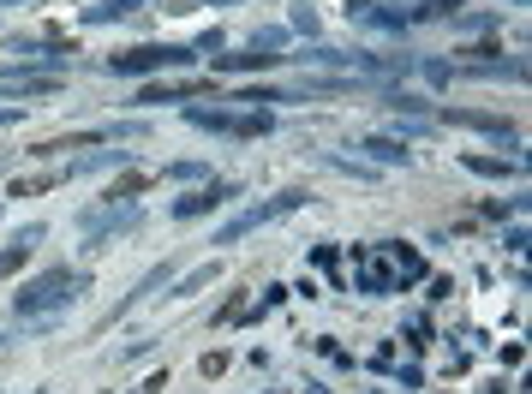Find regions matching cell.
<instances>
[{"label": "cell", "mask_w": 532, "mask_h": 394, "mask_svg": "<svg viewBox=\"0 0 532 394\" xmlns=\"http://www.w3.org/2000/svg\"><path fill=\"white\" fill-rule=\"evenodd\" d=\"M84 287H90L84 269H66V263H60V269H48V275H36L30 287H18L13 310L25 317V323H48V317H54V310H66Z\"/></svg>", "instance_id": "cell-1"}, {"label": "cell", "mask_w": 532, "mask_h": 394, "mask_svg": "<svg viewBox=\"0 0 532 394\" xmlns=\"http://www.w3.org/2000/svg\"><path fill=\"white\" fill-rule=\"evenodd\" d=\"M198 60V48H173V43H138L126 54H108L102 66L114 72V78H144V72H180Z\"/></svg>", "instance_id": "cell-2"}, {"label": "cell", "mask_w": 532, "mask_h": 394, "mask_svg": "<svg viewBox=\"0 0 532 394\" xmlns=\"http://www.w3.org/2000/svg\"><path fill=\"white\" fill-rule=\"evenodd\" d=\"M300 203H311V197H305V192H275V197H263V203H251L245 215H233L228 227H216V240H210V245L245 240V233H258V227H270V222H281V215H293Z\"/></svg>", "instance_id": "cell-3"}, {"label": "cell", "mask_w": 532, "mask_h": 394, "mask_svg": "<svg viewBox=\"0 0 532 394\" xmlns=\"http://www.w3.org/2000/svg\"><path fill=\"white\" fill-rule=\"evenodd\" d=\"M186 120H192L198 132H222V138H263V132L275 126L263 108H251V113H228V108H203V102H192Z\"/></svg>", "instance_id": "cell-4"}, {"label": "cell", "mask_w": 532, "mask_h": 394, "mask_svg": "<svg viewBox=\"0 0 532 394\" xmlns=\"http://www.w3.org/2000/svg\"><path fill=\"white\" fill-rule=\"evenodd\" d=\"M120 138H138V126H90V132H66V138L30 143L25 155H66V150H90V143H120Z\"/></svg>", "instance_id": "cell-5"}, {"label": "cell", "mask_w": 532, "mask_h": 394, "mask_svg": "<svg viewBox=\"0 0 532 394\" xmlns=\"http://www.w3.org/2000/svg\"><path fill=\"white\" fill-rule=\"evenodd\" d=\"M78 227H84V245H108V233L138 227V210H132V203H102V210L78 215Z\"/></svg>", "instance_id": "cell-6"}, {"label": "cell", "mask_w": 532, "mask_h": 394, "mask_svg": "<svg viewBox=\"0 0 532 394\" xmlns=\"http://www.w3.org/2000/svg\"><path fill=\"white\" fill-rule=\"evenodd\" d=\"M233 197H240V185H233V180H216V185H203V192L180 197V203H173V222H198V215L222 210V203H233Z\"/></svg>", "instance_id": "cell-7"}, {"label": "cell", "mask_w": 532, "mask_h": 394, "mask_svg": "<svg viewBox=\"0 0 532 394\" xmlns=\"http://www.w3.org/2000/svg\"><path fill=\"white\" fill-rule=\"evenodd\" d=\"M353 257H360V293H371V299L395 293V263L383 251H353Z\"/></svg>", "instance_id": "cell-8"}, {"label": "cell", "mask_w": 532, "mask_h": 394, "mask_svg": "<svg viewBox=\"0 0 532 394\" xmlns=\"http://www.w3.org/2000/svg\"><path fill=\"white\" fill-rule=\"evenodd\" d=\"M347 18H353V25H365V30H389V36H395V30H407V13H389L383 0H347Z\"/></svg>", "instance_id": "cell-9"}, {"label": "cell", "mask_w": 532, "mask_h": 394, "mask_svg": "<svg viewBox=\"0 0 532 394\" xmlns=\"http://www.w3.org/2000/svg\"><path fill=\"white\" fill-rule=\"evenodd\" d=\"M36 240H43V222H30L25 233H13V240L0 245V281H6V275H13V269H25V257L36 251Z\"/></svg>", "instance_id": "cell-10"}, {"label": "cell", "mask_w": 532, "mask_h": 394, "mask_svg": "<svg viewBox=\"0 0 532 394\" xmlns=\"http://www.w3.org/2000/svg\"><path fill=\"white\" fill-rule=\"evenodd\" d=\"M192 96H216V84L210 78H192V84H144L138 90V102H192Z\"/></svg>", "instance_id": "cell-11"}, {"label": "cell", "mask_w": 532, "mask_h": 394, "mask_svg": "<svg viewBox=\"0 0 532 394\" xmlns=\"http://www.w3.org/2000/svg\"><path fill=\"white\" fill-rule=\"evenodd\" d=\"M448 126H473V132H490V138H515V126H508L503 113H473V108H443Z\"/></svg>", "instance_id": "cell-12"}, {"label": "cell", "mask_w": 532, "mask_h": 394, "mask_svg": "<svg viewBox=\"0 0 532 394\" xmlns=\"http://www.w3.org/2000/svg\"><path fill=\"white\" fill-rule=\"evenodd\" d=\"M168 275H173V263H156V269H150V275H144V281H138V287H132V293H126V299H120V305H114V310H108V317H102V329H108V323H120V317H126V310H132V305H138V299H150V293H156V287H162V281H168Z\"/></svg>", "instance_id": "cell-13"}, {"label": "cell", "mask_w": 532, "mask_h": 394, "mask_svg": "<svg viewBox=\"0 0 532 394\" xmlns=\"http://www.w3.org/2000/svg\"><path fill=\"white\" fill-rule=\"evenodd\" d=\"M0 90H6V96H54V90H60V72H48V78H25V72H6V66H0Z\"/></svg>", "instance_id": "cell-14"}, {"label": "cell", "mask_w": 532, "mask_h": 394, "mask_svg": "<svg viewBox=\"0 0 532 394\" xmlns=\"http://www.w3.org/2000/svg\"><path fill=\"white\" fill-rule=\"evenodd\" d=\"M460 168H467V173H485V180H515L520 162H503V155H460Z\"/></svg>", "instance_id": "cell-15"}, {"label": "cell", "mask_w": 532, "mask_h": 394, "mask_svg": "<svg viewBox=\"0 0 532 394\" xmlns=\"http://www.w3.org/2000/svg\"><path fill=\"white\" fill-rule=\"evenodd\" d=\"M258 66H281V54L245 48V54H216V72H258Z\"/></svg>", "instance_id": "cell-16"}, {"label": "cell", "mask_w": 532, "mask_h": 394, "mask_svg": "<svg viewBox=\"0 0 532 394\" xmlns=\"http://www.w3.org/2000/svg\"><path fill=\"white\" fill-rule=\"evenodd\" d=\"M360 150L371 155V162H383V168H401V162H407V143L401 138H360Z\"/></svg>", "instance_id": "cell-17"}, {"label": "cell", "mask_w": 532, "mask_h": 394, "mask_svg": "<svg viewBox=\"0 0 532 394\" xmlns=\"http://www.w3.org/2000/svg\"><path fill=\"white\" fill-rule=\"evenodd\" d=\"M144 6V0H96V6H84V25H114V18H132Z\"/></svg>", "instance_id": "cell-18"}, {"label": "cell", "mask_w": 532, "mask_h": 394, "mask_svg": "<svg viewBox=\"0 0 532 394\" xmlns=\"http://www.w3.org/2000/svg\"><path fill=\"white\" fill-rule=\"evenodd\" d=\"M460 6H467V0H425V6H413V13H407V25H437V18H460Z\"/></svg>", "instance_id": "cell-19"}, {"label": "cell", "mask_w": 532, "mask_h": 394, "mask_svg": "<svg viewBox=\"0 0 532 394\" xmlns=\"http://www.w3.org/2000/svg\"><path fill=\"white\" fill-rule=\"evenodd\" d=\"M66 180H73V168L36 173V180H18V185H13V197H36V192H54V185H66Z\"/></svg>", "instance_id": "cell-20"}, {"label": "cell", "mask_w": 532, "mask_h": 394, "mask_svg": "<svg viewBox=\"0 0 532 394\" xmlns=\"http://www.w3.org/2000/svg\"><path fill=\"white\" fill-rule=\"evenodd\" d=\"M216 275H222V263H216V257H210V263H198V269H192V275H186V281L173 287V299H192V293H198V287H210V281H216Z\"/></svg>", "instance_id": "cell-21"}, {"label": "cell", "mask_w": 532, "mask_h": 394, "mask_svg": "<svg viewBox=\"0 0 532 394\" xmlns=\"http://www.w3.org/2000/svg\"><path fill=\"white\" fill-rule=\"evenodd\" d=\"M144 185H150V173H126V180H114L108 192H102V203H132V197L144 192Z\"/></svg>", "instance_id": "cell-22"}, {"label": "cell", "mask_w": 532, "mask_h": 394, "mask_svg": "<svg viewBox=\"0 0 532 394\" xmlns=\"http://www.w3.org/2000/svg\"><path fill=\"white\" fill-rule=\"evenodd\" d=\"M311 347H317V352H323V359H335V365H353V352H347V347H335V340H330V335H323V340H311Z\"/></svg>", "instance_id": "cell-23"}, {"label": "cell", "mask_w": 532, "mask_h": 394, "mask_svg": "<svg viewBox=\"0 0 532 394\" xmlns=\"http://www.w3.org/2000/svg\"><path fill=\"white\" fill-rule=\"evenodd\" d=\"M240 310H245V293H228V305L216 310V323H233V317H240Z\"/></svg>", "instance_id": "cell-24"}, {"label": "cell", "mask_w": 532, "mask_h": 394, "mask_svg": "<svg viewBox=\"0 0 532 394\" xmlns=\"http://www.w3.org/2000/svg\"><path fill=\"white\" fill-rule=\"evenodd\" d=\"M228 370V352H203V377H222Z\"/></svg>", "instance_id": "cell-25"}, {"label": "cell", "mask_w": 532, "mask_h": 394, "mask_svg": "<svg viewBox=\"0 0 532 394\" xmlns=\"http://www.w3.org/2000/svg\"><path fill=\"white\" fill-rule=\"evenodd\" d=\"M168 173H173V180H198V173H203V162H173Z\"/></svg>", "instance_id": "cell-26"}, {"label": "cell", "mask_w": 532, "mask_h": 394, "mask_svg": "<svg viewBox=\"0 0 532 394\" xmlns=\"http://www.w3.org/2000/svg\"><path fill=\"white\" fill-rule=\"evenodd\" d=\"M311 263L317 269H335V245H311Z\"/></svg>", "instance_id": "cell-27"}, {"label": "cell", "mask_w": 532, "mask_h": 394, "mask_svg": "<svg viewBox=\"0 0 532 394\" xmlns=\"http://www.w3.org/2000/svg\"><path fill=\"white\" fill-rule=\"evenodd\" d=\"M162 389H168V370H156V377H150L144 389H132V394H162Z\"/></svg>", "instance_id": "cell-28"}, {"label": "cell", "mask_w": 532, "mask_h": 394, "mask_svg": "<svg viewBox=\"0 0 532 394\" xmlns=\"http://www.w3.org/2000/svg\"><path fill=\"white\" fill-rule=\"evenodd\" d=\"M18 113H25V108H0V126H13V120H18Z\"/></svg>", "instance_id": "cell-29"}, {"label": "cell", "mask_w": 532, "mask_h": 394, "mask_svg": "<svg viewBox=\"0 0 532 394\" xmlns=\"http://www.w3.org/2000/svg\"><path fill=\"white\" fill-rule=\"evenodd\" d=\"M6 162H13V155H0V173H6Z\"/></svg>", "instance_id": "cell-30"}, {"label": "cell", "mask_w": 532, "mask_h": 394, "mask_svg": "<svg viewBox=\"0 0 532 394\" xmlns=\"http://www.w3.org/2000/svg\"><path fill=\"white\" fill-rule=\"evenodd\" d=\"M6 6H18V0H6Z\"/></svg>", "instance_id": "cell-31"}, {"label": "cell", "mask_w": 532, "mask_h": 394, "mask_svg": "<svg viewBox=\"0 0 532 394\" xmlns=\"http://www.w3.org/2000/svg\"><path fill=\"white\" fill-rule=\"evenodd\" d=\"M30 394H43V389H30Z\"/></svg>", "instance_id": "cell-32"}, {"label": "cell", "mask_w": 532, "mask_h": 394, "mask_svg": "<svg viewBox=\"0 0 532 394\" xmlns=\"http://www.w3.org/2000/svg\"><path fill=\"white\" fill-rule=\"evenodd\" d=\"M515 6H520V0H515Z\"/></svg>", "instance_id": "cell-33"}]
</instances>
